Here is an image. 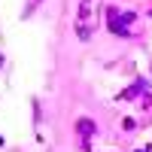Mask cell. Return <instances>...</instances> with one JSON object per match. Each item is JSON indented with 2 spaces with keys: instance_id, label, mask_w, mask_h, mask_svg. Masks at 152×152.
I'll list each match as a JSON object with an SVG mask.
<instances>
[{
  "instance_id": "obj_3",
  "label": "cell",
  "mask_w": 152,
  "mask_h": 152,
  "mask_svg": "<svg viewBox=\"0 0 152 152\" xmlns=\"http://www.w3.org/2000/svg\"><path fill=\"white\" fill-rule=\"evenodd\" d=\"M76 131H79L82 140H88V137H94V134H97V125H94L91 119H79V122H76Z\"/></svg>"
},
{
  "instance_id": "obj_4",
  "label": "cell",
  "mask_w": 152,
  "mask_h": 152,
  "mask_svg": "<svg viewBox=\"0 0 152 152\" xmlns=\"http://www.w3.org/2000/svg\"><path fill=\"white\" fill-rule=\"evenodd\" d=\"M37 3H40V0H28V6H24V15H31V12H34V6Z\"/></svg>"
},
{
  "instance_id": "obj_2",
  "label": "cell",
  "mask_w": 152,
  "mask_h": 152,
  "mask_svg": "<svg viewBox=\"0 0 152 152\" xmlns=\"http://www.w3.org/2000/svg\"><path fill=\"white\" fill-rule=\"evenodd\" d=\"M134 15L131 12H116V9H110V15H107V24H110V31L113 34H119V37H128L131 31H128V21H131Z\"/></svg>"
},
{
  "instance_id": "obj_6",
  "label": "cell",
  "mask_w": 152,
  "mask_h": 152,
  "mask_svg": "<svg viewBox=\"0 0 152 152\" xmlns=\"http://www.w3.org/2000/svg\"><path fill=\"white\" fill-rule=\"evenodd\" d=\"M0 146H3V137H0Z\"/></svg>"
},
{
  "instance_id": "obj_5",
  "label": "cell",
  "mask_w": 152,
  "mask_h": 152,
  "mask_svg": "<svg viewBox=\"0 0 152 152\" xmlns=\"http://www.w3.org/2000/svg\"><path fill=\"white\" fill-rule=\"evenodd\" d=\"M0 67H3V55H0Z\"/></svg>"
},
{
  "instance_id": "obj_1",
  "label": "cell",
  "mask_w": 152,
  "mask_h": 152,
  "mask_svg": "<svg viewBox=\"0 0 152 152\" xmlns=\"http://www.w3.org/2000/svg\"><path fill=\"white\" fill-rule=\"evenodd\" d=\"M97 12H100V0H82L79 12H76V37L85 43L91 40V34L97 28Z\"/></svg>"
}]
</instances>
